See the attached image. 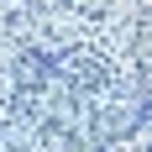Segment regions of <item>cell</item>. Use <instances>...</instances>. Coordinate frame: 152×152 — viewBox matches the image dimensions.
<instances>
[{"label":"cell","mask_w":152,"mask_h":152,"mask_svg":"<svg viewBox=\"0 0 152 152\" xmlns=\"http://www.w3.org/2000/svg\"><path fill=\"white\" fill-rule=\"evenodd\" d=\"M0 105H5V79H0Z\"/></svg>","instance_id":"obj_3"},{"label":"cell","mask_w":152,"mask_h":152,"mask_svg":"<svg viewBox=\"0 0 152 152\" xmlns=\"http://www.w3.org/2000/svg\"><path fill=\"white\" fill-rule=\"evenodd\" d=\"M115 79V68H110V58H100V53H79L74 63H68V74H63V84H68V94H100Z\"/></svg>","instance_id":"obj_2"},{"label":"cell","mask_w":152,"mask_h":152,"mask_svg":"<svg viewBox=\"0 0 152 152\" xmlns=\"http://www.w3.org/2000/svg\"><path fill=\"white\" fill-rule=\"evenodd\" d=\"M58 53H47V47H21L16 53V63H11V84H16V94H42L53 79H58Z\"/></svg>","instance_id":"obj_1"}]
</instances>
